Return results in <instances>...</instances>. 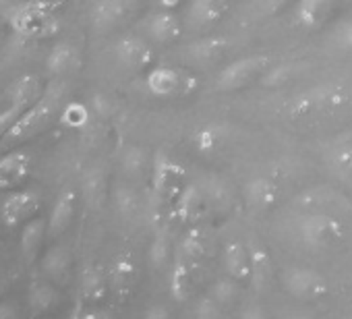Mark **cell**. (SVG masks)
I'll use <instances>...</instances> for the list:
<instances>
[{"label": "cell", "mask_w": 352, "mask_h": 319, "mask_svg": "<svg viewBox=\"0 0 352 319\" xmlns=\"http://www.w3.org/2000/svg\"><path fill=\"white\" fill-rule=\"evenodd\" d=\"M149 177H151L149 208L153 210V216L160 220L174 208L176 197L185 189L187 170L179 162H174L172 157H168L164 151H155L151 160Z\"/></svg>", "instance_id": "obj_1"}, {"label": "cell", "mask_w": 352, "mask_h": 319, "mask_svg": "<svg viewBox=\"0 0 352 319\" xmlns=\"http://www.w3.org/2000/svg\"><path fill=\"white\" fill-rule=\"evenodd\" d=\"M60 98H63V89H58L56 85L52 89H48L34 106H30L13 122V126L3 137H0V149H13L15 145L42 133L56 116V112L60 108Z\"/></svg>", "instance_id": "obj_2"}, {"label": "cell", "mask_w": 352, "mask_h": 319, "mask_svg": "<svg viewBox=\"0 0 352 319\" xmlns=\"http://www.w3.org/2000/svg\"><path fill=\"white\" fill-rule=\"evenodd\" d=\"M298 232L302 243L313 251H331L338 249L346 239L344 224L323 212H311L298 222Z\"/></svg>", "instance_id": "obj_3"}, {"label": "cell", "mask_w": 352, "mask_h": 319, "mask_svg": "<svg viewBox=\"0 0 352 319\" xmlns=\"http://www.w3.org/2000/svg\"><path fill=\"white\" fill-rule=\"evenodd\" d=\"M145 83L155 98H187L199 89V77L181 67H155Z\"/></svg>", "instance_id": "obj_4"}, {"label": "cell", "mask_w": 352, "mask_h": 319, "mask_svg": "<svg viewBox=\"0 0 352 319\" xmlns=\"http://www.w3.org/2000/svg\"><path fill=\"white\" fill-rule=\"evenodd\" d=\"M274 60L267 54H253L239 58L230 65H226L220 75L216 77V89L218 91H239L257 79H263V75L272 69Z\"/></svg>", "instance_id": "obj_5"}, {"label": "cell", "mask_w": 352, "mask_h": 319, "mask_svg": "<svg viewBox=\"0 0 352 319\" xmlns=\"http://www.w3.org/2000/svg\"><path fill=\"white\" fill-rule=\"evenodd\" d=\"M11 30L21 36V38H28V40H44V38H52L58 34L60 30V23L56 19L54 13L50 11H44V9H38L34 5L25 7L19 15H15L11 21H9Z\"/></svg>", "instance_id": "obj_6"}, {"label": "cell", "mask_w": 352, "mask_h": 319, "mask_svg": "<svg viewBox=\"0 0 352 319\" xmlns=\"http://www.w3.org/2000/svg\"><path fill=\"white\" fill-rule=\"evenodd\" d=\"M286 290L302 302H313L323 298L329 292V284L323 274L311 267H290L284 276Z\"/></svg>", "instance_id": "obj_7"}, {"label": "cell", "mask_w": 352, "mask_h": 319, "mask_svg": "<svg viewBox=\"0 0 352 319\" xmlns=\"http://www.w3.org/2000/svg\"><path fill=\"white\" fill-rule=\"evenodd\" d=\"M210 212H212V206L204 189L195 183H187L181 195L174 201L172 218L179 220L185 226H195V224H201V220H206Z\"/></svg>", "instance_id": "obj_8"}, {"label": "cell", "mask_w": 352, "mask_h": 319, "mask_svg": "<svg viewBox=\"0 0 352 319\" xmlns=\"http://www.w3.org/2000/svg\"><path fill=\"white\" fill-rule=\"evenodd\" d=\"M42 197L38 191H15L11 193L3 206H0V220L7 228H15V226H23L28 220H32L38 210H40Z\"/></svg>", "instance_id": "obj_9"}, {"label": "cell", "mask_w": 352, "mask_h": 319, "mask_svg": "<svg viewBox=\"0 0 352 319\" xmlns=\"http://www.w3.org/2000/svg\"><path fill=\"white\" fill-rule=\"evenodd\" d=\"M309 106H311V116L313 114H336L344 108L350 106L352 94L346 85L342 83H321L307 91Z\"/></svg>", "instance_id": "obj_10"}, {"label": "cell", "mask_w": 352, "mask_h": 319, "mask_svg": "<svg viewBox=\"0 0 352 319\" xmlns=\"http://www.w3.org/2000/svg\"><path fill=\"white\" fill-rule=\"evenodd\" d=\"M116 60L131 71H145L153 65V48L147 40L137 36H124L114 46Z\"/></svg>", "instance_id": "obj_11"}, {"label": "cell", "mask_w": 352, "mask_h": 319, "mask_svg": "<svg viewBox=\"0 0 352 319\" xmlns=\"http://www.w3.org/2000/svg\"><path fill=\"white\" fill-rule=\"evenodd\" d=\"M32 155L23 149H9L0 157V191H13L30 177Z\"/></svg>", "instance_id": "obj_12"}, {"label": "cell", "mask_w": 352, "mask_h": 319, "mask_svg": "<svg viewBox=\"0 0 352 319\" xmlns=\"http://www.w3.org/2000/svg\"><path fill=\"white\" fill-rule=\"evenodd\" d=\"M139 7V0H96L91 21L98 30H110L126 21Z\"/></svg>", "instance_id": "obj_13"}, {"label": "cell", "mask_w": 352, "mask_h": 319, "mask_svg": "<svg viewBox=\"0 0 352 319\" xmlns=\"http://www.w3.org/2000/svg\"><path fill=\"white\" fill-rule=\"evenodd\" d=\"M338 0H296L294 3V23L307 32L323 28L331 13L336 11Z\"/></svg>", "instance_id": "obj_14"}, {"label": "cell", "mask_w": 352, "mask_h": 319, "mask_svg": "<svg viewBox=\"0 0 352 319\" xmlns=\"http://www.w3.org/2000/svg\"><path fill=\"white\" fill-rule=\"evenodd\" d=\"M108 282H110V292L116 298L120 300L129 298L137 286V263L129 255L116 257L108 272Z\"/></svg>", "instance_id": "obj_15"}, {"label": "cell", "mask_w": 352, "mask_h": 319, "mask_svg": "<svg viewBox=\"0 0 352 319\" xmlns=\"http://www.w3.org/2000/svg\"><path fill=\"white\" fill-rule=\"evenodd\" d=\"M75 212H77V193H75V189L67 187L56 197V204H54V208L50 212V218H48V236H52V239L60 236L73 224Z\"/></svg>", "instance_id": "obj_16"}, {"label": "cell", "mask_w": 352, "mask_h": 319, "mask_svg": "<svg viewBox=\"0 0 352 319\" xmlns=\"http://www.w3.org/2000/svg\"><path fill=\"white\" fill-rule=\"evenodd\" d=\"M224 270L230 278L239 282L251 280V253L249 247L241 241H228L222 251Z\"/></svg>", "instance_id": "obj_17"}, {"label": "cell", "mask_w": 352, "mask_h": 319, "mask_svg": "<svg viewBox=\"0 0 352 319\" xmlns=\"http://www.w3.org/2000/svg\"><path fill=\"white\" fill-rule=\"evenodd\" d=\"M230 3L232 0H193L187 11V21L193 28H210L228 13Z\"/></svg>", "instance_id": "obj_18"}, {"label": "cell", "mask_w": 352, "mask_h": 319, "mask_svg": "<svg viewBox=\"0 0 352 319\" xmlns=\"http://www.w3.org/2000/svg\"><path fill=\"white\" fill-rule=\"evenodd\" d=\"M168 288H170V296L176 302H187L193 294V270H191V261H187L185 257L174 259L168 272Z\"/></svg>", "instance_id": "obj_19"}, {"label": "cell", "mask_w": 352, "mask_h": 319, "mask_svg": "<svg viewBox=\"0 0 352 319\" xmlns=\"http://www.w3.org/2000/svg\"><path fill=\"white\" fill-rule=\"evenodd\" d=\"M245 199L253 210H272L280 201V187L267 177H255L245 185Z\"/></svg>", "instance_id": "obj_20"}, {"label": "cell", "mask_w": 352, "mask_h": 319, "mask_svg": "<svg viewBox=\"0 0 352 319\" xmlns=\"http://www.w3.org/2000/svg\"><path fill=\"white\" fill-rule=\"evenodd\" d=\"M249 253H251V284L255 286L257 292H263L272 286L274 280V263L267 253V249L257 243L249 241Z\"/></svg>", "instance_id": "obj_21"}, {"label": "cell", "mask_w": 352, "mask_h": 319, "mask_svg": "<svg viewBox=\"0 0 352 319\" xmlns=\"http://www.w3.org/2000/svg\"><path fill=\"white\" fill-rule=\"evenodd\" d=\"M183 21L176 17L172 11L155 13L147 23V34L157 44H174L183 36Z\"/></svg>", "instance_id": "obj_22"}, {"label": "cell", "mask_w": 352, "mask_h": 319, "mask_svg": "<svg viewBox=\"0 0 352 319\" xmlns=\"http://www.w3.org/2000/svg\"><path fill=\"white\" fill-rule=\"evenodd\" d=\"M183 253H185V259L199 265L201 261H206L208 257L214 255V245H212V234L201 226V224H195V226H189L187 234L183 236Z\"/></svg>", "instance_id": "obj_23"}, {"label": "cell", "mask_w": 352, "mask_h": 319, "mask_svg": "<svg viewBox=\"0 0 352 319\" xmlns=\"http://www.w3.org/2000/svg\"><path fill=\"white\" fill-rule=\"evenodd\" d=\"M230 50V42L224 36H210L189 46V58L197 65H214Z\"/></svg>", "instance_id": "obj_24"}, {"label": "cell", "mask_w": 352, "mask_h": 319, "mask_svg": "<svg viewBox=\"0 0 352 319\" xmlns=\"http://www.w3.org/2000/svg\"><path fill=\"white\" fill-rule=\"evenodd\" d=\"M46 236H48V220L46 218L34 216L32 220H28L23 224V230H21V253H23V259L28 263L36 261V257L42 251V245H44Z\"/></svg>", "instance_id": "obj_25"}, {"label": "cell", "mask_w": 352, "mask_h": 319, "mask_svg": "<svg viewBox=\"0 0 352 319\" xmlns=\"http://www.w3.org/2000/svg\"><path fill=\"white\" fill-rule=\"evenodd\" d=\"M42 96H44V87H42V81H40L38 75H25V77H21L19 81H15V85L9 91L11 106L17 108L19 112H25Z\"/></svg>", "instance_id": "obj_26"}, {"label": "cell", "mask_w": 352, "mask_h": 319, "mask_svg": "<svg viewBox=\"0 0 352 319\" xmlns=\"http://www.w3.org/2000/svg\"><path fill=\"white\" fill-rule=\"evenodd\" d=\"M191 141H193V147L201 155H214L228 141V126L226 124H214V122L204 124L193 133Z\"/></svg>", "instance_id": "obj_27"}, {"label": "cell", "mask_w": 352, "mask_h": 319, "mask_svg": "<svg viewBox=\"0 0 352 319\" xmlns=\"http://www.w3.org/2000/svg\"><path fill=\"white\" fill-rule=\"evenodd\" d=\"M108 290H110V282H108V276L104 274V270L100 265L85 267L83 278H81V296H83V300L87 305L102 302L106 298Z\"/></svg>", "instance_id": "obj_28"}, {"label": "cell", "mask_w": 352, "mask_h": 319, "mask_svg": "<svg viewBox=\"0 0 352 319\" xmlns=\"http://www.w3.org/2000/svg\"><path fill=\"white\" fill-rule=\"evenodd\" d=\"M44 274L54 282H65L71 272V251L67 247H52L42 257Z\"/></svg>", "instance_id": "obj_29"}, {"label": "cell", "mask_w": 352, "mask_h": 319, "mask_svg": "<svg viewBox=\"0 0 352 319\" xmlns=\"http://www.w3.org/2000/svg\"><path fill=\"white\" fill-rule=\"evenodd\" d=\"M79 63V52L75 46L71 44H56L50 54H48V60H46V67L52 75H63L67 71H71L75 65Z\"/></svg>", "instance_id": "obj_30"}, {"label": "cell", "mask_w": 352, "mask_h": 319, "mask_svg": "<svg viewBox=\"0 0 352 319\" xmlns=\"http://www.w3.org/2000/svg\"><path fill=\"white\" fill-rule=\"evenodd\" d=\"M199 187L204 189V193H206V197H208L212 210H218V212L230 210V206H232V191H230V187H228L222 179L210 177V179H206Z\"/></svg>", "instance_id": "obj_31"}, {"label": "cell", "mask_w": 352, "mask_h": 319, "mask_svg": "<svg viewBox=\"0 0 352 319\" xmlns=\"http://www.w3.org/2000/svg\"><path fill=\"white\" fill-rule=\"evenodd\" d=\"M151 160L145 149L141 147H129L122 157V168L129 177L141 179L145 173H151Z\"/></svg>", "instance_id": "obj_32"}, {"label": "cell", "mask_w": 352, "mask_h": 319, "mask_svg": "<svg viewBox=\"0 0 352 319\" xmlns=\"http://www.w3.org/2000/svg\"><path fill=\"white\" fill-rule=\"evenodd\" d=\"M210 296H212L222 309H228V307L236 305L239 298H241V282L234 280V278H230V276H228L226 280H218V282L212 286Z\"/></svg>", "instance_id": "obj_33"}, {"label": "cell", "mask_w": 352, "mask_h": 319, "mask_svg": "<svg viewBox=\"0 0 352 319\" xmlns=\"http://www.w3.org/2000/svg\"><path fill=\"white\" fill-rule=\"evenodd\" d=\"M58 300V292L50 284H34L30 290V309L32 315H42Z\"/></svg>", "instance_id": "obj_34"}, {"label": "cell", "mask_w": 352, "mask_h": 319, "mask_svg": "<svg viewBox=\"0 0 352 319\" xmlns=\"http://www.w3.org/2000/svg\"><path fill=\"white\" fill-rule=\"evenodd\" d=\"M331 168L348 183H352V145H340L329 151Z\"/></svg>", "instance_id": "obj_35"}, {"label": "cell", "mask_w": 352, "mask_h": 319, "mask_svg": "<svg viewBox=\"0 0 352 319\" xmlns=\"http://www.w3.org/2000/svg\"><path fill=\"white\" fill-rule=\"evenodd\" d=\"M170 239L166 236V232H160L149 247V263L155 270H166L170 265Z\"/></svg>", "instance_id": "obj_36"}, {"label": "cell", "mask_w": 352, "mask_h": 319, "mask_svg": "<svg viewBox=\"0 0 352 319\" xmlns=\"http://www.w3.org/2000/svg\"><path fill=\"white\" fill-rule=\"evenodd\" d=\"M333 197H336V195H333L331 191H327L325 187H315V189H309L307 193H302L296 201H298V206H302L305 210L315 212V208L327 206Z\"/></svg>", "instance_id": "obj_37"}, {"label": "cell", "mask_w": 352, "mask_h": 319, "mask_svg": "<svg viewBox=\"0 0 352 319\" xmlns=\"http://www.w3.org/2000/svg\"><path fill=\"white\" fill-rule=\"evenodd\" d=\"M331 42L333 46L344 52V54H352V19L342 21L336 25L333 34H331Z\"/></svg>", "instance_id": "obj_38"}, {"label": "cell", "mask_w": 352, "mask_h": 319, "mask_svg": "<svg viewBox=\"0 0 352 319\" xmlns=\"http://www.w3.org/2000/svg\"><path fill=\"white\" fill-rule=\"evenodd\" d=\"M116 208H118V212L122 214V216H133V214H137V210H139V199H137V195H135V191L133 189H129V187H118L116 189Z\"/></svg>", "instance_id": "obj_39"}, {"label": "cell", "mask_w": 352, "mask_h": 319, "mask_svg": "<svg viewBox=\"0 0 352 319\" xmlns=\"http://www.w3.org/2000/svg\"><path fill=\"white\" fill-rule=\"evenodd\" d=\"M30 5L32 0H0V19H5L9 23L15 15H19Z\"/></svg>", "instance_id": "obj_40"}, {"label": "cell", "mask_w": 352, "mask_h": 319, "mask_svg": "<svg viewBox=\"0 0 352 319\" xmlns=\"http://www.w3.org/2000/svg\"><path fill=\"white\" fill-rule=\"evenodd\" d=\"M195 315L197 317H220V315H224V309L212 296H206L195 302Z\"/></svg>", "instance_id": "obj_41"}, {"label": "cell", "mask_w": 352, "mask_h": 319, "mask_svg": "<svg viewBox=\"0 0 352 319\" xmlns=\"http://www.w3.org/2000/svg\"><path fill=\"white\" fill-rule=\"evenodd\" d=\"M87 197L91 201V206H100L104 199V179L102 177H91L85 185Z\"/></svg>", "instance_id": "obj_42"}, {"label": "cell", "mask_w": 352, "mask_h": 319, "mask_svg": "<svg viewBox=\"0 0 352 319\" xmlns=\"http://www.w3.org/2000/svg\"><path fill=\"white\" fill-rule=\"evenodd\" d=\"M69 124L77 126V124H83L87 120V110L79 104H71L67 110H65V116H63Z\"/></svg>", "instance_id": "obj_43"}, {"label": "cell", "mask_w": 352, "mask_h": 319, "mask_svg": "<svg viewBox=\"0 0 352 319\" xmlns=\"http://www.w3.org/2000/svg\"><path fill=\"white\" fill-rule=\"evenodd\" d=\"M23 112H19L17 108H13V106H9L5 112H0V137H3L11 126H13V122L21 116Z\"/></svg>", "instance_id": "obj_44"}, {"label": "cell", "mask_w": 352, "mask_h": 319, "mask_svg": "<svg viewBox=\"0 0 352 319\" xmlns=\"http://www.w3.org/2000/svg\"><path fill=\"white\" fill-rule=\"evenodd\" d=\"M296 0H261V9L267 15H278L282 13L288 5H294Z\"/></svg>", "instance_id": "obj_45"}, {"label": "cell", "mask_w": 352, "mask_h": 319, "mask_svg": "<svg viewBox=\"0 0 352 319\" xmlns=\"http://www.w3.org/2000/svg\"><path fill=\"white\" fill-rule=\"evenodd\" d=\"M67 0H32V5L38 7V9H44V11H50V13H56L65 7Z\"/></svg>", "instance_id": "obj_46"}, {"label": "cell", "mask_w": 352, "mask_h": 319, "mask_svg": "<svg viewBox=\"0 0 352 319\" xmlns=\"http://www.w3.org/2000/svg\"><path fill=\"white\" fill-rule=\"evenodd\" d=\"M21 315L19 307L9 302V300H3L0 302V319H17Z\"/></svg>", "instance_id": "obj_47"}, {"label": "cell", "mask_w": 352, "mask_h": 319, "mask_svg": "<svg viewBox=\"0 0 352 319\" xmlns=\"http://www.w3.org/2000/svg\"><path fill=\"white\" fill-rule=\"evenodd\" d=\"M176 3H179V0H162V5H164V7H170V9L176 7Z\"/></svg>", "instance_id": "obj_48"}]
</instances>
